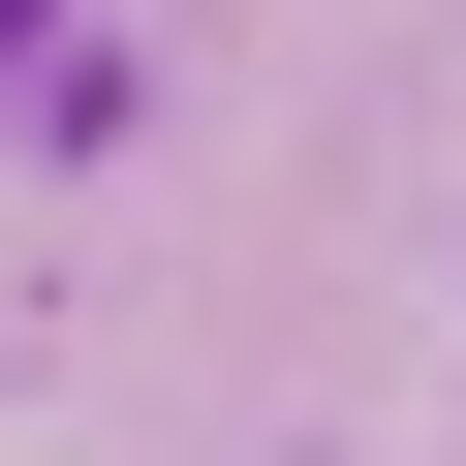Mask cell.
Here are the masks:
<instances>
[{
    "instance_id": "6da1fadb",
    "label": "cell",
    "mask_w": 466,
    "mask_h": 466,
    "mask_svg": "<svg viewBox=\"0 0 466 466\" xmlns=\"http://www.w3.org/2000/svg\"><path fill=\"white\" fill-rule=\"evenodd\" d=\"M0 32H32V0H0Z\"/></svg>"
}]
</instances>
